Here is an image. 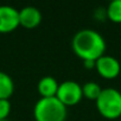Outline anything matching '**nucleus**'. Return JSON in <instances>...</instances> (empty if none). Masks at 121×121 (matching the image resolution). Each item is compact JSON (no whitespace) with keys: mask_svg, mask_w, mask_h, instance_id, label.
<instances>
[{"mask_svg":"<svg viewBox=\"0 0 121 121\" xmlns=\"http://www.w3.org/2000/svg\"><path fill=\"white\" fill-rule=\"evenodd\" d=\"M106 46L104 37L93 29L78 30L71 39V49L82 62L99 59L104 55Z\"/></svg>","mask_w":121,"mask_h":121,"instance_id":"obj_1","label":"nucleus"},{"mask_svg":"<svg viewBox=\"0 0 121 121\" xmlns=\"http://www.w3.org/2000/svg\"><path fill=\"white\" fill-rule=\"evenodd\" d=\"M68 108L55 97H40L33 107L36 121H65Z\"/></svg>","mask_w":121,"mask_h":121,"instance_id":"obj_2","label":"nucleus"},{"mask_svg":"<svg viewBox=\"0 0 121 121\" xmlns=\"http://www.w3.org/2000/svg\"><path fill=\"white\" fill-rule=\"evenodd\" d=\"M99 114L107 120H116L121 116V91L115 88H103L95 101Z\"/></svg>","mask_w":121,"mask_h":121,"instance_id":"obj_3","label":"nucleus"},{"mask_svg":"<svg viewBox=\"0 0 121 121\" xmlns=\"http://www.w3.org/2000/svg\"><path fill=\"white\" fill-rule=\"evenodd\" d=\"M56 97L67 108L76 106L83 99L82 84H80L78 82L73 81V80H67V81L60 82L58 86Z\"/></svg>","mask_w":121,"mask_h":121,"instance_id":"obj_4","label":"nucleus"},{"mask_svg":"<svg viewBox=\"0 0 121 121\" xmlns=\"http://www.w3.org/2000/svg\"><path fill=\"white\" fill-rule=\"evenodd\" d=\"M95 70L104 80H114L121 73V64L119 59L110 55H103L95 62Z\"/></svg>","mask_w":121,"mask_h":121,"instance_id":"obj_5","label":"nucleus"},{"mask_svg":"<svg viewBox=\"0 0 121 121\" xmlns=\"http://www.w3.org/2000/svg\"><path fill=\"white\" fill-rule=\"evenodd\" d=\"M19 26V10L10 5H0V33L13 32Z\"/></svg>","mask_w":121,"mask_h":121,"instance_id":"obj_6","label":"nucleus"},{"mask_svg":"<svg viewBox=\"0 0 121 121\" xmlns=\"http://www.w3.org/2000/svg\"><path fill=\"white\" fill-rule=\"evenodd\" d=\"M40 23H42V12L36 6H25L19 10L20 26L31 30L36 29Z\"/></svg>","mask_w":121,"mask_h":121,"instance_id":"obj_7","label":"nucleus"},{"mask_svg":"<svg viewBox=\"0 0 121 121\" xmlns=\"http://www.w3.org/2000/svg\"><path fill=\"white\" fill-rule=\"evenodd\" d=\"M59 83L52 76H43L37 84V90L40 97H55Z\"/></svg>","mask_w":121,"mask_h":121,"instance_id":"obj_8","label":"nucleus"},{"mask_svg":"<svg viewBox=\"0 0 121 121\" xmlns=\"http://www.w3.org/2000/svg\"><path fill=\"white\" fill-rule=\"evenodd\" d=\"M14 93V82L12 77L0 70V100H10Z\"/></svg>","mask_w":121,"mask_h":121,"instance_id":"obj_9","label":"nucleus"},{"mask_svg":"<svg viewBox=\"0 0 121 121\" xmlns=\"http://www.w3.org/2000/svg\"><path fill=\"white\" fill-rule=\"evenodd\" d=\"M102 87L94 81H88L86 83L82 84V93H83V97L91 100V101H96L97 97L100 96L101 91H102Z\"/></svg>","mask_w":121,"mask_h":121,"instance_id":"obj_10","label":"nucleus"},{"mask_svg":"<svg viewBox=\"0 0 121 121\" xmlns=\"http://www.w3.org/2000/svg\"><path fill=\"white\" fill-rule=\"evenodd\" d=\"M107 19L112 23L121 24V0H113L106 7Z\"/></svg>","mask_w":121,"mask_h":121,"instance_id":"obj_11","label":"nucleus"},{"mask_svg":"<svg viewBox=\"0 0 121 121\" xmlns=\"http://www.w3.org/2000/svg\"><path fill=\"white\" fill-rule=\"evenodd\" d=\"M11 102L10 100H0V121L1 120H7L9 115L11 113Z\"/></svg>","mask_w":121,"mask_h":121,"instance_id":"obj_12","label":"nucleus"},{"mask_svg":"<svg viewBox=\"0 0 121 121\" xmlns=\"http://www.w3.org/2000/svg\"><path fill=\"white\" fill-rule=\"evenodd\" d=\"M95 62L96 60H83V65L86 69H95Z\"/></svg>","mask_w":121,"mask_h":121,"instance_id":"obj_13","label":"nucleus"},{"mask_svg":"<svg viewBox=\"0 0 121 121\" xmlns=\"http://www.w3.org/2000/svg\"><path fill=\"white\" fill-rule=\"evenodd\" d=\"M1 121H10V120H9V119H7V120H1Z\"/></svg>","mask_w":121,"mask_h":121,"instance_id":"obj_14","label":"nucleus"}]
</instances>
